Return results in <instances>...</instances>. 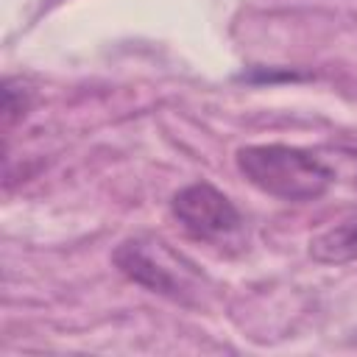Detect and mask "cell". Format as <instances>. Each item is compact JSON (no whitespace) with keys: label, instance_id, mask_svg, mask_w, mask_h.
<instances>
[{"label":"cell","instance_id":"obj_1","mask_svg":"<svg viewBox=\"0 0 357 357\" xmlns=\"http://www.w3.org/2000/svg\"><path fill=\"white\" fill-rule=\"evenodd\" d=\"M234 165L251 187L290 204L318 201L337 178V170L326 165L318 151L282 142L243 145L234 153Z\"/></svg>","mask_w":357,"mask_h":357},{"label":"cell","instance_id":"obj_2","mask_svg":"<svg viewBox=\"0 0 357 357\" xmlns=\"http://www.w3.org/2000/svg\"><path fill=\"white\" fill-rule=\"evenodd\" d=\"M112 262L128 282L151 293H159L165 298L192 304L198 296L201 276L195 265L187 262L162 237H151V234L128 237L114 248Z\"/></svg>","mask_w":357,"mask_h":357},{"label":"cell","instance_id":"obj_3","mask_svg":"<svg viewBox=\"0 0 357 357\" xmlns=\"http://www.w3.org/2000/svg\"><path fill=\"white\" fill-rule=\"evenodd\" d=\"M170 212L190 237L204 243H226L243 229V215L229 195L206 181H192L173 192Z\"/></svg>","mask_w":357,"mask_h":357},{"label":"cell","instance_id":"obj_4","mask_svg":"<svg viewBox=\"0 0 357 357\" xmlns=\"http://www.w3.org/2000/svg\"><path fill=\"white\" fill-rule=\"evenodd\" d=\"M310 257L324 265H343L357 259V220L337 223L310 240Z\"/></svg>","mask_w":357,"mask_h":357}]
</instances>
